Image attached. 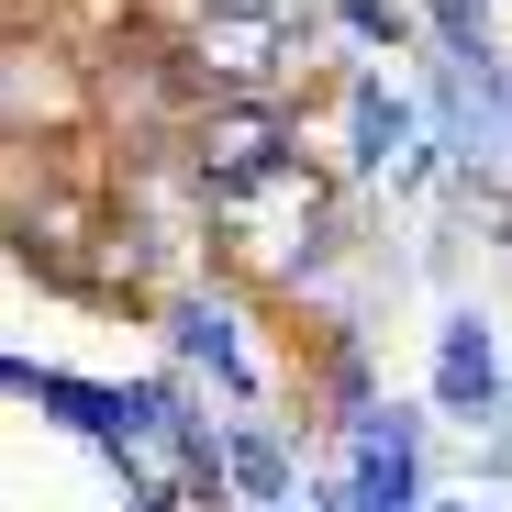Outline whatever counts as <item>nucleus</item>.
<instances>
[{
	"label": "nucleus",
	"mask_w": 512,
	"mask_h": 512,
	"mask_svg": "<svg viewBox=\"0 0 512 512\" xmlns=\"http://www.w3.org/2000/svg\"><path fill=\"white\" fill-rule=\"evenodd\" d=\"M512 401V346H501V312L490 301H446L435 312V357H423V412L457 423V435L479 446L490 423Z\"/></svg>",
	"instance_id": "obj_1"
},
{
	"label": "nucleus",
	"mask_w": 512,
	"mask_h": 512,
	"mask_svg": "<svg viewBox=\"0 0 512 512\" xmlns=\"http://www.w3.org/2000/svg\"><path fill=\"white\" fill-rule=\"evenodd\" d=\"M346 167L357 179H390V190H423V179H446V156L423 145V101L390 90L379 67H346Z\"/></svg>",
	"instance_id": "obj_2"
},
{
	"label": "nucleus",
	"mask_w": 512,
	"mask_h": 512,
	"mask_svg": "<svg viewBox=\"0 0 512 512\" xmlns=\"http://www.w3.org/2000/svg\"><path fill=\"white\" fill-rule=\"evenodd\" d=\"M156 323H167V357H179V379H212L223 401H256V390H268V368H256V346H245V301H234V290L190 279V290H167V301H156Z\"/></svg>",
	"instance_id": "obj_3"
},
{
	"label": "nucleus",
	"mask_w": 512,
	"mask_h": 512,
	"mask_svg": "<svg viewBox=\"0 0 512 512\" xmlns=\"http://www.w3.org/2000/svg\"><path fill=\"white\" fill-rule=\"evenodd\" d=\"M212 457H223V512H290L301 501V446L279 423H223Z\"/></svg>",
	"instance_id": "obj_4"
},
{
	"label": "nucleus",
	"mask_w": 512,
	"mask_h": 512,
	"mask_svg": "<svg viewBox=\"0 0 512 512\" xmlns=\"http://www.w3.org/2000/svg\"><path fill=\"white\" fill-rule=\"evenodd\" d=\"M490 12H501V0H412L423 56H490V45H501V34H490Z\"/></svg>",
	"instance_id": "obj_5"
},
{
	"label": "nucleus",
	"mask_w": 512,
	"mask_h": 512,
	"mask_svg": "<svg viewBox=\"0 0 512 512\" xmlns=\"http://www.w3.org/2000/svg\"><path fill=\"white\" fill-rule=\"evenodd\" d=\"M334 34H346V45H423L412 0H334Z\"/></svg>",
	"instance_id": "obj_6"
},
{
	"label": "nucleus",
	"mask_w": 512,
	"mask_h": 512,
	"mask_svg": "<svg viewBox=\"0 0 512 512\" xmlns=\"http://www.w3.org/2000/svg\"><path fill=\"white\" fill-rule=\"evenodd\" d=\"M479 479H490V490H512V401H501V423L479 435Z\"/></svg>",
	"instance_id": "obj_7"
},
{
	"label": "nucleus",
	"mask_w": 512,
	"mask_h": 512,
	"mask_svg": "<svg viewBox=\"0 0 512 512\" xmlns=\"http://www.w3.org/2000/svg\"><path fill=\"white\" fill-rule=\"evenodd\" d=\"M423 512H490V501H457V490H435V501H423Z\"/></svg>",
	"instance_id": "obj_8"
},
{
	"label": "nucleus",
	"mask_w": 512,
	"mask_h": 512,
	"mask_svg": "<svg viewBox=\"0 0 512 512\" xmlns=\"http://www.w3.org/2000/svg\"><path fill=\"white\" fill-rule=\"evenodd\" d=\"M212 12H290V0H212Z\"/></svg>",
	"instance_id": "obj_9"
}]
</instances>
